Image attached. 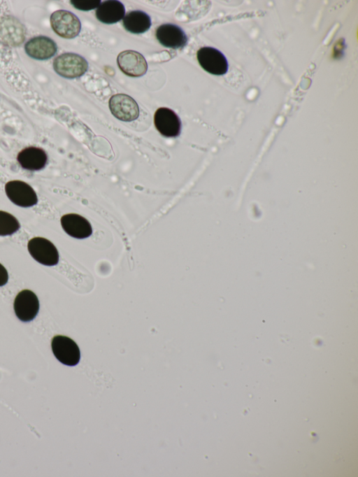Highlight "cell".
Segmentation results:
<instances>
[{"label": "cell", "mask_w": 358, "mask_h": 477, "mask_svg": "<svg viewBox=\"0 0 358 477\" xmlns=\"http://www.w3.org/2000/svg\"><path fill=\"white\" fill-rule=\"evenodd\" d=\"M200 66L208 73L215 75H224L228 71V62L224 54L213 47L201 48L196 52Z\"/></svg>", "instance_id": "3"}, {"label": "cell", "mask_w": 358, "mask_h": 477, "mask_svg": "<svg viewBox=\"0 0 358 477\" xmlns=\"http://www.w3.org/2000/svg\"><path fill=\"white\" fill-rule=\"evenodd\" d=\"M71 5L81 10H91L96 8L101 3L100 0L71 1Z\"/></svg>", "instance_id": "18"}, {"label": "cell", "mask_w": 358, "mask_h": 477, "mask_svg": "<svg viewBox=\"0 0 358 477\" xmlns=\"http://www.w3.org/2000/svg\"><path fill=\"white\" fill-rule=\"evenodd\" d=\"M5 192L11 202L20 207H31L38 202V197L34 189L22 180L8 181L5 185Z\"/></svg>", "instance_id": "6"}, {"label": "cell", "mask_w": 358, "mask_h": 477, "mask_svg": "<svg viewBox=\"0 0 358 477\" xmlns=\"http://www.w3.org/2000/svg\"><path fill=\"white\" fill-rule=\"evenodd\" d=\"M17 160L24 169L38 171L45 166L48 156L42 148L29 146L18 153Z\"/></svg>", "instance_id": "14"}, {"label": "cell", "mask_w": 358, "mask_h": 477, "mask_svg": "<svg viewBox=\"0 0 358 477\" xmlns=\"http://www.w3.org/2000/svg\"><path fill=\"white\" fill-rule=\"evenodd\" d=\"M31 256L38 263L55 266L59 262V252L55 245L43 237H34L27 243Z\"/></svg>", "instance_id": "4"}, {"label": "cell", "mask_w": 358, "mask_h": 477, "mask_svg": "<svg viewBox=\"0 0 358 477\" xmlns=\"http://www.w3.org/2000/svg\"><path fill=\"white\" fill-rule=\"evenodd\" d=\"M50 20L54 31L62 38H75L80 31L81 23L80 20L70 11L56 10L51 15Z\"/></svg>", "instance_id": "2"}, {"label": "cell", "mask_w": 358, "mask_h": 477, "mask_svg": "<svg viewBox=\"0 0 358 477\" xmlns=\"http://www.w3.org/2000/svg\"><path fill=\"white\" fill-rule=\"evenodd\" d=\"M109 108L111 113L118 120L131 122L138 118L139 108L137 102L125 94H116L109 99Z\"/></svg>", "instance_id": "7"}, {"label": "cell", "mask_w": 358, "mask_h": 477, "mask_svg": "<svg viewBox=\"0 0 358 477\" xmlns=\"http://www.w3.org/2000/svg\"><path fill=\"white\" fill-rule=\"evenodd\" d=\"M117 64L120 69L130 77H141L145 74L148 64L145 57L135 50H124L117 57Z\"/></svg>", "instance_id": "9"}, {"label": "cell", "mask_w": 358, "mask_h": 477, "mask_svg": "<svg viewBox=\"0 0 358 477\" xmlns=\"http://www.w3.org/2000/svg\"><path fill=\"white\" fill-rule=\"evenodd\" d=\"M20 228L17 219L12 214L0 211V236H9Z\"/></svg>", "instance_id": "17"}, {"label": "cell", "mask_w": 358, "mask_h": 477, "mask_svg": "<svg viewBox=\"0 0 358 477\" xmlns=\"http://www.w3.org/2000/svg\"><path fill=\"white\" fill-rule=\"evenodd\" d=\"M125 15L124 6L117 0L104 1L96 8V17L104 24H115L121 20Z\"/></svg>", "instance_id": "15"}, {"label": "cell", "mask_w": 358, "mask_h": 477, "mask_svg": "<svg viewBox=\"0 0 358 477\" xmlns=\"http://www.w3.org/2000/svg\"><path fill=\"white\" fill-rule=\"evenodd\" d=\"M154 124L164 136L176 137L180 133L181 122L178 115L166 107L159 108L154 115Z\"/></svg>", "instance_id": "10"}, {"label": "cell", "mask_w": 358, "mask_h": 477, "mask_svg": "<svg viewBox=\"0 0 358 477\" xmlns=\"http://www.w3.org/2000/svg\"><path fill=\"white\" fill-rule=\"evenodd\" d=\"M53 68L59 76L71 79L82 76L88 69V63L80 55L66 52L54 59Z\"/></svg>", "instance_id": "1"}, {"label": "cell", "mask_w": 358, "mask_h": 477, "mask_svg": "<svg viewBox=\"0 0 358 477\" xmlns=\"http://www.w3.org/2000/svg\"><path fill=\"white\" fill-rule=\"evenodd\" d=\"M8 280V271L0 263V287L6 285Z\"/></svg>", "instance_id": "19"}, {"label": "cell", "mask_w": 358, "mask_h": 477, "mask_svg": "<svg viewBox=\"0 0 358 477\" xmlns=\"http://www.w3.org/2000/svg\"><path fill=\"white\" fill-rule=\"evenodd\" d=\"M24 49L27 54L36 59H47L57 52L56 43L50 38L46 36H36L28 41Z\"/></svg>", "instance_id": "13"}, {"label": "cell", "mask_w": 358, "mask_h": 477, "mask_svg": "<svg viewBox=\"0 0 358 477\" xmlns=\"http://www.w3.org/2000/svg\"><path fill=\"white\" fill-rule=\"evenodd\" d=\"M155 36L161 45L169 48H182L187 43V36L185 31L173 24L167 23L159 26Z\"/></svg>", "instance_id": "11"}, {"label": "cell", "mask_w": 358, "mask_h": 477, "mask_svg": "<svg viewBox=\"0 0 358 477\" xmlns=\"http://www.w3.org/2000/svg\"><path fill=\"white\" fill-rule=\"evenodd\" d=\"M124 28L133 34H143L151 26L150 17L145 12L139 10H131L123 17Z\"/></svg>", "instance_id": "16"}, {"label": "cell", "mask_w": 358, "mask_h": 477, "mask_svg": "<svg viewBox=\"0 0 358 477\" xmlns=\"http://www.w3.org/2000/svg\"><path fill=\"white\" fill-rule=\"evenodd\" d=\"M60 222L64 232L73 238L83 239L89 237L92 234V228L90 222L78 214L64 215Z\"/></svg>", "instance_id": "12"}, {"label": "cell", "mask_w": 358, "mask_h": 477, "mask_svg": "<svg viewBox=\"0 0 358 477\" xmlns=\"http://www.w3.org/2000/svg\"><path fill=\"white\" fill-rule=\"evenodd\" d=\"M14 311L19 320L27 322L33 320L39 311V301L32 291L23 290L15 297L13 304Z\"/></svg>", "instance_id": "8"}, {"label": "cell", "mask_w": 358, "mask_h": 477, "mask_svg": "<svg viewBox=\"0 0 358 477\" xmlns=\"http://www.w3.org/2000/svg\"><path fill=\"white\" fill-rule=\"evenodd\" d=\"M52 350L55 357L67 366H75L80 359V349L76 343L71 338L55 336L51 341Z\"/></svg>", "instance_id": "5"}]
</instances>
